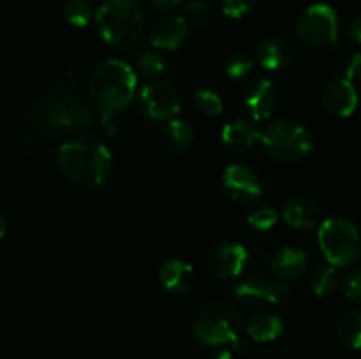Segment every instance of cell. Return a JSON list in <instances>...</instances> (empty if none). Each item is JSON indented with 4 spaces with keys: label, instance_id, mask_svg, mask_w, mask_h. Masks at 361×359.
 I'll return each mask as SVG.
<instances>
[{
    "label": "cell",
    "instance_id": "cell-1",
    "mask_svg": "<svg viewBox=\"0 0 361 359\" xmlns=\"http://www.w3.org/2000/svg\"><path fill=\"white\" fill-rule=\"evenodd\" d=\"M30 115L37 125L49 130L81 129L94 122L92 108L69 77L51 81L44 94L32 102Z\"/></svg>",
    "mask_w": 361,
    "mask_h": 359
},
{
    "label": "cell",
    "instance_id": "cell-2",
    "mask_svg": "<svg viewBox=\"0 0 361 359\" xmlns=\"http://www.w3.org/2000/svg\"><path fill=\"white\" fill-rule=\"evenodd\" d=\"M56 164L71 182L83 187H99L111 176L115 158L102 141L92 136H76L60 144Z\"/></svg>",
    "mask_w": 361,
    "mask_h": 359
},
{
    "label": "cell",
    "instance_id": "cell-3",
    "mask_svg": "<svg viewBox=\"0 0 361 359\" xmlns=\"http://www.w3.org/2000/svg\"><path fill=\"white\" fill-rule=\"evenodd\" d=\"M136 73L120 58H108L97 63L87 81V95L94 106L116 115L127 109L136 95Z\"/></svg>",
    "mask_w": 361,
    "mask_h": 359
},
{
    "label": "cell",
    "instance_id": "cell-4",
    "mask_svg": "<svg viewBox=\"0 0 361 359\" xmlns=\"http://www.w3.org/2000/svg\"><path fill=\"white\" fill-rule=\"evenodd\" d=\"M95 23L101 37L118 49H133L147 30L140 0H106L95 13Z\"/></svg>",
    "mask_w": 361,
    "mask_h": 359
},
{
    "label": "cell",
    "instance_id": "cell-5",
    "mask_svg": "<svg viewBox=\"0 0 361 359\" xmlns=\"http://www.w3.org/2000/svg\"><path fill=\"white\" fill-rule=\"evenodd\" d=\"M243 319L240 310L229 301H212L194 319L192 334L208 347H224L238 341Z\"/></svg>",
    "mask_w": 361,
    "mask_h": 359
},
{
    "label": "cell",
    "instance_id": "cell-6",
    "mask_svg": "<svg viewBox=\"0 0 361 359\" xmlns=\"http://www.w3.org/2000/svg\"><path fill=\"white\" fill-rule=\"evenodd\" d=\"M261 143L268 155L282 164L300 160L316 146L314 134L291 118H277L268 123L261 134Z\"/></svg>",
    "mask_w": 361,
    "mask_h": 359
},
{
    "label": "cell",
    "instance_id": "cell-7",
    "mask_svg": "<svg viewBox=\"0 0 361 359\" xmlns=\"http://www.w3.org/2000/svg\"><path fill=\"white\" fill-rule=\"evenodd\" d=\"M317 241L328 264L335 267L351 266L360 256V232L344 217H331L321 222Z\"/></svg>",
    "mask_w": 361,
    "mask_h": 359
},
{
    "label": "cell",
    "instance_id": "cell-8",
    "mask_svg": "<svg viewBox=\"0 0 361 359\" xmlns=\"http://www.w3.org/2000/svg\"><path fill=\"white\" fill-rule=\"evenodd\" d=\"M295 28L305 44L335 48L341 34V18L330 4H312L300 13Z\"/></svg>",
    "mask_w": 361,
    "mask_h": 359
},
{
    "label": "cell",
    "instance_id": "cell-9",
    "mask_svg": "<svg viewBox=\"0 0 361 359\" xmlns=\"http://www.w3.org/2000/svg\"><path fill=\"white\" fill-rule=\"evenodd\" d=\"M140 108L152 122H169L182 109V97L169 81H150L140 92Z\"/></svg>",
    "mask_w": 361,
    "mask_h": 359
},
{
    "label": "cell",
    "instance_id": "cell-10",
    "mask_svg": "<svg viewBox=\"0 0 361 359\" xmlns=\"http://www.w3.org/2000/svg\"><path fill=\"white\" fill-rule=\"evenodd\" d=\"M235 298L247 306L286 305L291 299V289L282 280L249 275L235 285Z\"/></svg>",
    "mask_w": 361,
    "mask_h": 359
},
{
    "label": "cell",
    "instance_id": "cell-11",
    "mask_svg": "<svg viewBox=\"0 0 361 359\" xmlns=\"http://www.w3.org/2000/svg\"><path fill=\"white\" fill-rule=\"evenodd\" d=\"M222 189L235 203L250 204L259 199L264 185L252 168L245 164H231L222 172Z\"/></svg>",
    "mask_w": 361,
    "mask_h": 359
},
{
    "label": "cell",
    "instance_id": "cell-12",
    "mask_svg": "<svg viewBox=\"0 0 361 359\" xmlns=\"http://www.w3.org/2000/svg\"><path fill=\"white\" fill-rule=\"evenodd\" d=\"M249 259V250L243 245L235 241H222L217 243L208 253V267L214 277L221 280H231L243 273Z\"/></svg>",
    "mask_w": 361,
    "mask_h": 359
},
{
    "label": "cell",
    "instance_id": "cell-13",
    "mask_svg": "<svg viewBox=\"0 0 361 359\" xmlns=\"http://www.w3.org/2000/svg\"><path fill=\"white\" fill-rule=\"evenodd\" d=\"M243 108L256 122L271 118L279 108V92L275 84L264 77L249 81L243 88Z\"/></svg>",
    "mask_w": 361,
    "mask_h": 359
},
{
    "label": "cell",
    "instance_id": "cell-14",
    "mask_svg": "<svg viewBox=\"0 0 361 359\" xmlns=\"http://www.w3.org/2000/svg\"><path fill=\"white\" fill-rule=\"evenodd\" d=\"M321 99L326 111L335 118H348L358 106V92L348 77L328 81L323 88Z\"/></svg>",
    "mask_w": 361,
    "mask_h": 359
},
{
    "label": "cell",
    "instance_id": "cell-15",
    "mask_svg": "<svg viewBox=\"0 0 361 359\" xmlns=\"http://www.w3.org/2000/svg\"><path fill=\"white\" fill-rule=\"evenodd\" d=\"M189 35V23L183 16L166 14L154 23L150 32V42L154 48L175 51L185 42Z\"/></svg>",
    "mask_w": 361,
    "mask_h": 359
},
{
    "label": "cell",
    "instance_id": "cell-16",
    "mask_svg": "<svg viewBox=\"0 0 361 359\" xmlns=\"http://www.w3.org/2000/svg\"><path fill=\"white\" fill-rule=\"evenodd\" d=\"M157 277L162 289L171 294H187L196 284L194 267L187 260L176 259V257L164 260L159 266Z\"/></svg>",
    "mask_w": 361,
    "mask_h": 359
},
{
    "label": "cell",
    "instance_id": "cell-17",
    "mask_svg": "<svg viewBox=\"0 0 361 359\" xmlns=\"http://www.w3.org/2000/svg\"><path fill=\"white\" fill-rule=\"evenodd\" d=\"M256 58L268 70L284 69L295 60V46L284 37L268 35L256 44Z\"/></svg>",
    "mask_w": 361,
    "mask_h": 359
},
{
    "label": "cell",
    "instance_id": "cell-18",
    "mask_svg": "<svg viewBox=\"0 0 361 359\" xmlns=\"http://www.w3.org/2000/svg\"><path fill=\"white\" fill-rule=\"evenodd\" d=\"M282 218L295 229H312L321 225V208L314 199L295 196L282 206Z\"/></svg>",
    "mask_w": 361,
    "mask_h": 359
},
{
    "label": "cell",
    "instance_id": "cell-19",
    "mask_svg": "<svg viewBox=\"0 0 361 359\" xmlns=\"http://www.w3.org/2000/svg\"><path fill=\"white\" fill-rule=\"evenodd\" d=\"M309 266V257L300 246H284L271 257L270 270L277 280L289 282L302 277Z\"/></svg>",
    "mask_w": 361,
    "mask_h": 359
},
{
    "label": "cell",
    "instance_id": "cell-20",
    "mask_svg": "<svg viewBox=\"0 0 361 359\" xmlns=\"http://www.w3.org/2000/svg\"><path fill=\"white\" fill-rule=\"evenodd\" d=\"M261 134L263 130L257 129L249 120H233L222 129V141L235 151H249L261 143Z\"/></svg>",
    "mask_w": 361,
    "mask_h": 359
},
{
    "label": "cell",
    "instance_id": "cell-21",
    "mask_svg": "<svg viewBox=\"0 0 361 359\" xmlns=\"http://www.w3.org/2000/svg\"><path fill=\"white\" fill-rule=\"evenodd\" d=\"M245 331L252 340L259 341V344L271 341L282 334V331H284V320L274 312H257L249 319Z\"/></svg>",
    "mask_w": 361,
    "mask_h": 359
},
{
    "label": "cell",
    "instance_id": "cell-22",
    "mask_svg": "<svg viewBox=\"0 0 361 359\" xmlns=\"http://www.w3.org/2000/svg\"><path fill=\"white\" fill-rule=\"evenodd\" d=\"M161 137L162 143L169 151L182 153V151H187L194 144V129L183 120L173 118L162 127Z\"/></svg>",
    "mask_w": 361,
    "mask_h": 359
},
{
    "label": "cell",
    "instance_id": "cell-23",
    "mask_svg": "<svg viewBox=\"0 0 361 359\" xmlns=\"http://www.w3.org/2000/svg\"><path fill=\"white\" fill-rule=\"evenodd\" d=\"M337 336L345 347L361 348V308L349 310L338 319Z\"/></svg>",
    "mask_w": 361,
    "mask_h": 359
},
{
    "label": "cell",
    "instance_id": "cell-24",
    "mask_svg": "<svg viewBox=\"0 0 361 359\" xmlns=\"http://www.w3.org/2000/svg\"><path fill=\"white\" fill-rule=\"evenodd\" d=\"M309 285L316 296H328L337 289L338 275L331 264H321L312 270L309 277Z\"/></svg>",
    "mask_w": 361,
    "mask_h": 359
},
{
    "label": "cell",
    "instance_id": "cell-25",
    "mask_svg": "<svg viewBox=\"0 0 361 359\" xmlns=\"http://www.w3.org/2000/svg\"><path fill=\"white\" fill-rule=\"evenodd\" d=\"M63 18L73 27H87L95 18V7L92 0H67L63 6Z\"/></svg>",
    "mask_w": 361,
    "mask_h": 359
},
{
    "label": "cell",
    "instance_id": "cell-26",
    "mask_svg": "<svg viewBox=\"0 0 361 359\" xmlns=\"http://www.w3.org/2000/svg\"><path fill=\"white\" fill-rule=\"evenodd\" d=\"M137 70H140L141 76L145 80L157 81V77L161 74H164L166 67H168V62H166V56L162 55L161 51H155V49H150V51H143L136 60Z\"/></svg>",
    "mask_w": 361,
    "mask_h": 359
},
{
    "label": "cell",
    "instance_id": "cell-27",
    "mask_svg": "<svg viewBox=\"0 0 361 359\" xmlns=\"http://www.w3.org/2000/svg\"><path fill=\"white\" fill-rule=\"evenodd\" d=\"M182 16L185 18L189 27L204 28L214 21V9L204 0H189L183 6Z\"/></svg>",
    "mask_w": 361,
    "mask_h": 359
},
{
    "label": "cell",
    "instance_id": "cell-28",
    "mask_svg": "<svg viewBox=\"0 0 361 359\" xmlns=\"http://www.w3.org/2000/svg\"><path fill=\"white\" fill-rule=\"evenodd\" d=\"M194 102H196V108L200 109L201 115L210 116V118L219 116L224 109L222 99L219 97L217 92L210 90V88H197L194 92Z\"/></svg>",
    "mask_w": 361,
    "mask_h": 359
},
{
    "label": "cell",
    "instance_id": "cell-29",
    "mask_svg": "<svg viewBox=\"0 0 361 359\" xmlns=\"http://www.w3.org/2000/svg\"><path fill=\"white\" fill-rule=\"evenodd\" d=\"M249 224L257 231H270L279 220V211L271 206H259L252 210L247 217Z\"/></svg>",
    "mask_w": 361,
    "mask_h": 359
},
{
    "label": "cell",
    "instance_id": "cell-30",
    "mask_svg": "<svg viewBox=\"0 0 361 359\" xmlns=\"http://www.w3.org/2000/svg\"><path fill=\"white\" fill-rule=\"evenodd\" d=\"M254 69V60L243 53H236L226 62V74L233 80H243L249 76Z\"/></svg>",
    "mask_w": 361,
    "mask_h": 359
},
{
    "label": "cell",
    "instance_id": "cell-31",
    "mask_svg": "<svg viewBox=\"0 0 361 359\" xmlns=\"http://www.w3.org/2000/svg\"><path fill=\"white\" fill-rule=\"evenodd\" d=\"M259 0H222V11L233 20L245 18L257 7Z\"/></svg>",
    "mask_w": 361,
    "mask_h": 359
},
{
    "label": "cell",
    "instance_id": "cell-32",
    "mask_svg": "<svg viewBox=\"0 0 361 359\" xmlns=\"http://www.w3.org/2000/svg\"><path fill=\"white\" fill-rule=\"evenodd\" d=\"M344 296L355 305H361V270H351L342 280Z\"/></svg>",
    "mask_w": 361,
    "mask_h": 359
},
{
    "label": "cell",
    "instance_id": "cell-33",
    "mask_svg": "<svg viewBox=\"0 0 361 359\" xmlns=\"http://www.w3.org/2000/svg\"><path fill=\"white\" fill-rule=\"evenodd\" d=\"M345 77L349 81L361 80V51L353 53L345 62Z\"/></svg>",
    "mask_w": 361,
    "mask_h": 359
},
{
    "label": "cell",
    "instance_id": "cell-34",
    "mask_svg": "<svg viewBox=\"0 0 361 359\" xmlns=\"http://www.w3.org/2000/svg\"><path fill=\"white\" fill-rule=\"evenodd\" d=\"M345 35L351 42H356V44H361V14L356 16L351 23L345 28Z\"/></svg>",
    "mask_w": 361,
    "mask_h": 359
},
{
    "label": "cell",
    "instance_id": "cell-35",
    "mask_svg": "<svg viewBox=\"0 0 361 359\" xmlns=\"http://www.w3.org/2000/svg\"><path fill=\"white\" fill-rule=\"evenodd\" d=\"M155 9L159 11H171L182 4V0H148Z\"/></svg>",
    "mask_w": 361,
    "mask_h": 359
},
{
    "label": "cell",
    "instance_id": "cell-36",
    "mask_svg": "<svg viewBox=\"0 0 361 359\" xmlns=\"http://www.w3.org/2000/svg\"><path fill=\"white\" fill-rule=\"evenodd\" d=\"M208 359H233V354L224 347H214V352L208 355Z\"/></svg>",
    "mask_w": 361,
    "mask_h": 359
},
{
    "label": "cell",
    "instance_id": "cell-37",
    "mask_svg": "<svg viewBox=\"0 0 361 359\" xmlns=\"http://www.w3.org/2000/svg\"><path fill=\"white\" fill-rule=\"evenodd\" d=\"M6 232H7V222H6V218H4V215L0 213V239L6 236Z\"/></svg>",
    "mask_w": 361,
    "mask_h": 359
}]
</instances>
